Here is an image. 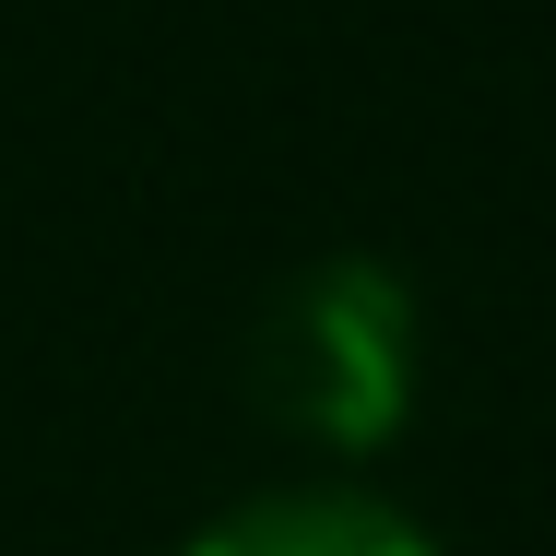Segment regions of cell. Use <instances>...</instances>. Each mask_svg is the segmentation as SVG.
Listing matches in <instances>:
<instances>
[{
	"mask_svg": "<svg viewBox=\"0 0 556 556\" xmlns=\"http://www.w3.org/2000/svg\"><path fill=\"white\" fill-rule=\"evenodd\" d=\"M249 391L273 427L320 450H379L403 427V391H415V320H403V285L367 273V261H320L273 296V320L249 343Z\"/></svg>",
	"mask_w": 556,
	"mask_h": 556,
	"instance_id": "6da1fadb",
	"label": "cell"
},
{
	"mask_svg": "<svg viewBox=\"0 0 556 556\" xmlns=\"http://www.w3.org/2000/svg\"><path fill=\"white\" fill-rule=\"evenodd\" d=\"M190 556H439L415 521H391L379 497H343V485H285V497H249L202 521Z\"/></svg>",
	"mask_w": 556,
	"mask_h": 556,
	"instance_id": "7a4b0ae2",
	"label": "cell"
}]
</instances>
